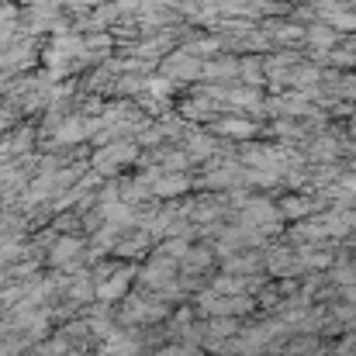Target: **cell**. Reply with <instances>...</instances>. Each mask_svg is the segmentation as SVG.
<instances>
[{
	"label": "cell",
	"instance_id": "cell-1",
	"mask_svg": "<svg viewBox=\"0 0 356 356\" xmlns=\"http://www.w3.org/2000/svg\"><path fill=\"white\" fill-rule=\"evenodd\" d=\"M73 252H76V242H73V238H66V242H59V245H56L52 259H56V263H63V259H70Z\"/></svg>",
	"mask_w": 356,
	"mask_h": 356
}]
</instances>
